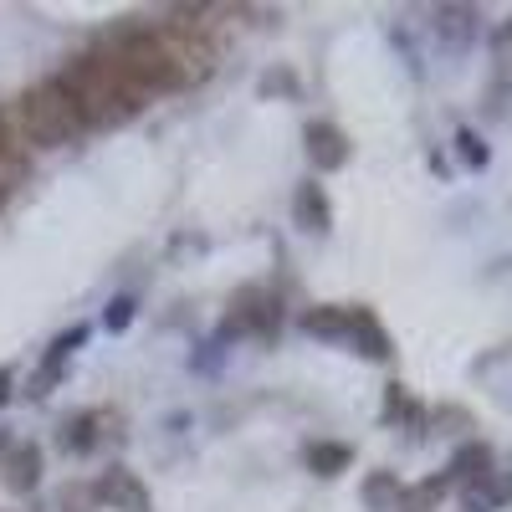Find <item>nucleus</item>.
Returning a JSON list of instances; mask_svg holds the SVG:
<instances>
[{"mask_svg": "<svg viewBox=\"0 0 512 512\" xmlns=\"http://www.w3.org/2000/svg\"><path fill=\"white\" fill-rule=\"evenodd\" d=\"M6 395H11V374H6V369H0V400H6Z\"/></svg>", "mask_w": 512, "mask_h": 512, "instance_id": "4be33fe9", "label": "nucleus"}, {"mask_svg": "<svg viewBox=\"0 0 512 512\" xmlns=\"http://www.w3.org/2000/svg\"><path fill=\"white\" fill-rule=\"evenodd\" d=\"M128 318H134V297H113V308H108V328L118 333Z\"/></svg>", "mask_w": 512, "mask_h": 512, "instance_id": "aec40b11", "label": "nucleus"}, {"mask_svg": "<svg viewBox=\"0 0 512 512\" xmlns=\"http://www.w3.org/2000/svg\"><path fill=\"white\" fill-rule=\"evenodd\" d=\"M108 52L123 62V72L134 77L149 98L190 88V77H185V67L175 62V52H169V41L159 36V26H128V31L108 36Z\"/></svg>", "mask_w": 512, "mask_h": 512, "instance_id": "f03ea898", "label": "nucleus"}, {"mask_svg": "<svg viewBox=\"0 0 512 512\" xmlns=\"http://www.w3.org/2000/svg\"><path fill=\"white\" fill-rule=\"evenodd\" d=\"M57 507H62V512H93V507H98V497H93V482H72V487H62Z\"/></svg>", "mask_w": 512, "mask_h": 512, "instance_id": "a211bd4d", "label": "nucleus"}, {"mask_svg": "<svg viewBox=\"0 0 512 512\" xmlns=\"http://www.w3.org/2000/svg\"><path fill=\"white\" fill-rule=\"evenodd\" d=\"M349 338L359 344V354L369 359H390V333L379 328V318L369 308H349Z\"/></svg>", "mask_w": 512, "mask_h": 512, "instance_id": "9d476101", "label": "nucleus"}, {"mask_svg": "<svg viewBox=\"0 0 512 512\" xmlns=\"http://www.w3.org/2000/svg\"><path fill=\"white\" fill-rule=\"evenodd\" d=\"M108 425H118V415L113 410H88V415H72L67 420V451H93V446H103L113 431H108Z\"/></svg>", "mask_w": 512, "mask_h": 512, "instance_id": "6e6552de", "label": "nucleus"}, {"mask_svg": "<svg viewBox=\"0 0 512 512\" xmlns=\"http://www.w3.org/2000/svg\"><path fill=\"white\" fill-rule=\"evenodd\" d=\"M0 477L11 492H31L41 482V451L36 446H11V456L0 461Z\"/></svg>", "mask_w": 512, "mask_h": 512, "instance_id": "9b49d317", "label": "nucleus"}, {"mask_svg": "<svg viewBox=\"0 0 512 512\" xmlns=\"http://www.w3.org/2000/svg\"><path fill=\"white\" fill-rule=\"evenodd\" d=\"M11 123L21 128V139L31 144V154H36V149H62L67 139H77V123H72V113H67V103H62L57 77L31 82L26 93H16Z\"/></svg>", "mask_w": 512, "mask_h": 512, "instance_id": "7ed1b4c3", "label": "nucleus"}, {"mask_svg": "<svg viewBox=\"0 0 512 512\" xmlns=\"http://www.w3.org/2000/svg\"><path fill=\"white\" fill-rule=\"evenodd\" d=\"M487 477H492V451H487L482 441L461 446V451L451 456V466H446V482H466V487H477V482H487Z\"/></svg>", "mask_w": 512, "mask_h": 512, "instance_id": "1a4fd4ad", "label": "nucleus"}, {"mask_svg": "<svg viewBox=\"0 0 512 512\" xmlns=\"http://www.w3.org/2000/svg\"><path fill=\"white\" fill-rule=\"evenodd\" d=\"M303 328L318 338H349V308H313L303 313Z\"/></svg>", "mask_w": 512, "mask_h": 512, "instance_id": "2eb2a0df", "label": "nucleus"}, {"mask_svg": "<svg viewBox=\"0 0 512 512\" xmlns=\"http://www.w3.org/2000/svg\"><path fill=\"white\" fill-rule=\"evenodd\" d=\"M456 149H461V159L472 164V169H482V164H487V144L472 134V128H461V134H456Z\"/></svg>", "mask_w": 512, "mask_h": 512, "instance_id": "6ab92c4d", "label": "nucleus"}, {"mask_svg": "<svg viewBox=\"0 0 512 512\" xmlns=\"http://www.w3.org/2000/svg\"><path fill=\"white\" fill-rule=\"evenodd\" d=\"M0 200H6V190H0Z\"/></svg>", "mask_w": 512, "mask_h": 512, "instance_id": "5701e85b", "label": "nucleus"}, {"mask_svg": "<svg viewBox=\"0 0 512 512\" xmlns=\"http://www.w3.org/2000/svg\"><path fill=\"white\" fill-rule=\"evenodd\" d=\"M31 175V144L21 139V128L11 123V108H0V190H16Z\"/></svg>", "mask_w": 512, "mask_h": 512, "instance_id": "423d86ee", "label": "nucleus"}, {"mask_svg": "<svg viewBox=\"0 0 512 512\" xmlns=\"http://www.w3.org/2000/svg\"><path fill=\"white\" fill-rule=\"evenodd\" d=\"M57 88H62V103L77 123V134L128 123L149 108V93L123 72V62L108 52V41H98L93 52H82L67 72H57Z\"/></svg>", "mask_w": 512, "mask_h": 512, "instance_id": "f257e3e1", "label": "nucleus"}, {"mask_svg": "<svg viewBox=\"0 0 512 512\" xmlns=\"http://www.w3.org/2000/svg\"><path fill=\"white\" fill-rule=\"evenodd\" d=\"M364 502H369V507H395V502H400V482H395L390 472H374V477L364 482Z\"/></svg>", "mask_w": 512, "mask_h": 512, "instance_id": "f3484780", "label": "nucleus"}, {"mask_svg": "<svg viewBox=\"0 0 512 512\" xmlns=\"http://www.w3.org/2000/svg\"><path fill=\"white\" fill-rule=\"evenodd\" d=\"M282 318L277 308V297H262V292H251V297H236V328H256V333H272Z\"/></svg>", "mask_w": 512, "mask_h": 512, "instance_id": "f8f14e48", "label": "nucleus"}, {"mask_svg": "<svg viewBox=\"0 0 512 512\" xmlns=\"http://www.w3.org/2000/svg\"><path fill=\"white\" fill-rule=\"evenodd\" d=\"M349 446H333V441H313L308 446V466H313V472L318 477H333V472H344V466H349Z\"/></svg>", "mask_w": 512, "mask_h": 512, "instance_id": "dca6fc26", "label": "nucleus"}, {"mask_svg": "<svg viewBox=\"0 0 512 512\" xmlns=\"http://www.w3.org/2000/svg\"><path fill=\"white\" fill-rule=\"evenodd\" d=\"M303 144H308V159H313L318 169L349 164V139H344V128H333V123H308V128H303Z\"/></svg>", "mask_w": 512, "mask_h": 512, "instance_id": "0eeeda50", "label": "nucleus"}, {"mask_svg": "<svg viewBox=\"0 0 512 512\" xmlns=\"http://www.w3.org/2000/svg\"><path fill=\"white\" fill-rule=\"evenodd\" d=\"M436 31L461 47V41L477 36V11H472V6H441V11H436Z\"/></svg>", "mask_w": 512, "mask_h": 512, "instance_id": "ddd939ff", "label": "nucleus"}, {"mask_svg": "<svg viewBox=\"0 0 512 512\" xmlns=\"http://www.w3.org/2000/svg\"><path fill=\"white\" fill-rule=\"evenodd\" d=\"M11 446H16V441H11V431H6V425H0V461L11 456Z\"/></svg>", "mask_w": 512, "mask_h": 512, "instance_id": "412c9836", "label": "nucleus"}, {"mask_svg": "<svg viewBox=\"0 0 512 512\" xmlns=\"http://www.w3.org/2000/svg\"><path fill=\"white\" fill-rule=\"evenodd\" d=\"M159 36L169 41L175 62L185 67L190 82L210 77L221 62V36L210 26V11H169V21H159Z\"/></svg>", "mask_w": 512, "mask_h": 512, "instance_id": "20e7f679", "label": "nucleus"}, {"mask_svg": "<svg viewBox=\"0 0 512 512\" xmlns=\"http://www.w3.org/2000/svg\"><path fill=\"white\" fill-rule=\"evenodd\" d=\"M292 205H297V216H303V226H308V231H328V221H333V216H328L323 185H313V180H308L303 190H297V200H292Z\"/></svg>", "mask_w": 512, "mask_h": 512, "instance_id": "4468645a", "label": "nucleus"}, {"mask_svg": "<svg viewBox=\"0 0 512 512\" xmlns=\"http://www.w3.org/2000/svg\"><path fill=\"white\" fill-rule=\"evenodd\" d=\"M98 507H118V512H149V487L128 472V466H108V472L93 482Z\"/></svg>", "mask_w": 512, "mask_h": 512, "instance_id": "39448f33", "label": "nucleus"}]
</instances>
